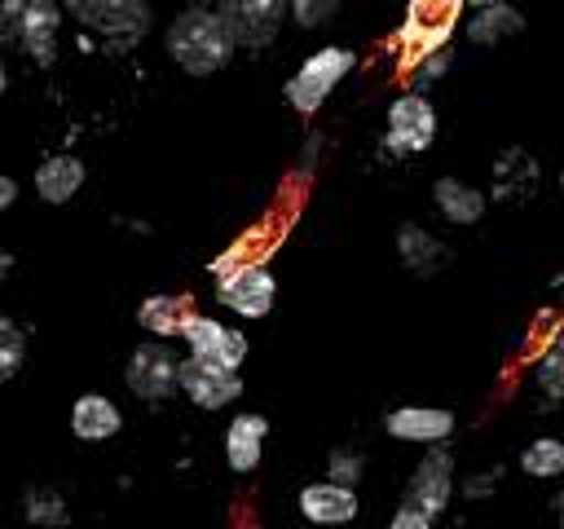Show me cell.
<instances>
[{
	"label": "cell",
	"instance_id": "obj_2",
	"mask_svg": "<svg viewBox=\"0 0 564 529\" xmlns=\"http://www.w3.org/2000/svg\"><path fill=\"white\" fill-rule=\"evenodd\" d=\"M352 48H339V44H330V48H317L313 57H304V66L286 79V101L300 110V115H313L326 97H330V88L352 71Z\"/></svg>",
	"mask_w": 564,
	"mask_h": 529
},
{
	"label": "cell",
	"instance_id": "obj_4",
	"mask_svg": "<svg viewBox=\"0 0 564 529\" xmlns=\"http://www.w3.org/2000/svg\"><path fill=\"white\" fill-rule=\"evenodd\" d=\"M123 379L141 401H163L172 388H181V361L172 357L167 344H141L132 348Z\"/></svg>",
	"mask_w": 564,
	"mask_h": 529
},
{
	"label": "cell",
	"instance_id": "obj_6",
	"mask_svg": "<svg viewBox=\"0 0 564 529\" xmlns=\"http://www.w3.org/2000/svg\"><path fill=\"white\" fill-rule=\"evenodd\" d=\"M181 388H185V397H189L194 406L220 410V406H229V401L242 392V379H238L234 366H220V361H207V357L189 353V357L181 361Z\"/></svg>",
	"mask_w": 564,
	"mask_h": 529
},
{
	"label": "cell",
	"instance_id": "obj_9",
	"mask_svg": "<svg viewBox=\"0 0 564 529\" xmlns=\"http://www.w3.org/2000/svg\"><path fill=\"white\" fill-rule=\"evenodd\" d=\"M216 9L229 22V31H234L238 44L260 48V44H269L278 35L282 13L291 9V0H216Z\"/></svg>",
	"mask_w": 564,
	"mask_h": 529
},
{
	"label": "cell",
	"instance_id": "obj_19",
	"mask_svg": "<svg viewBox=\"0 0 564 529\" xmlns=\"http://www.w3.org/2000/svg\"><path fill=\"white\" fill-rule=\"evenodd\" d=\"M397 251H401V264L414 269V273H432V269H441L449 260L445 247L427 229H419V225H401L397 229Z\"/></svg>",
	"mask_w": 564,
	"mask_h": 529
},
{
	"label": "cell",
	"instance_id": "obj_1",
	"mask_svg": "<svg viewBox=\"0 0 564 529\" xmlns=\"http://www.w3.org/2000/svg\"><path fill=\"white\" fill-rule=\"evenodd\" d=\"M238 40L229 31V22L220 18V9H185L172 26H167V53L181 71L189 75H212L234 57Z\"/></svg>",
	"mask_w": 564,
	"mask_h": 529
},
{
	"label": "cell",
	"instance_id": "obj_35",
	"mask_svg": "<svg viewBox=\"0 0 564 529\" xmlns=\"http://www.w3.org/2000/svg\"><path fill=\"white\" fill-rule=\"evenodd\" d=\"M560 282H564V273H560Z\"/></svg>",
	"mask_w": 564,
	"mask_h": 529
},
{
	"label": "cell",
	"instance_id": "obj_3",
	"mask_svg": "<svg viewBox=\"0 0 564 529\" xmlns=\"http://www.w3.org/2000/svg\"><path fill=\"white\" fill-rule=\"evenodd\" d=\"M467 0H410V13H405V26H401V44L405 53L423 57L432 48H441L458 22Z\"/></svg>",
	"mask_w": 564,
	"mask_h": 529
},
{
	"label": "cell",
	"instance_id": "obj_17",
	"mask_svg": "<svg viewBox=\"0 0 564 529\" xmlns=\"http://www.w3.org/2000/svg\"><path fill=\"white\" fill-rule=\"evenodd\" d=\"M119 423H123V419H119V406L106 401V397H97V392L79 397L75 410H70V432H75L79 441H106V436L119 432Z\"/></svg>",
	"mask_w": 564,
	"mask_h": 529
},
{
	"label": "cell",
	"instance_id": "obj_31",
	"mask_svg": "<svg viewBox=\"0 0 564 529\" xmlns=\"http://www.w3.org/2000/svg\"><path fill=\"white\" fill-rule=\"evenodd\" d=\"M4 84H9V75H4V62H0V93H4Z\"/></svg>",
	"mask_w": 564,
	"mask_h": 529
},
{
	"label": "cell",
	"instance_id": "obj_10",
	"mask_svg": "<svg viewBox=\"0 0 564 529\" xmlns=\"http://www.w3.org/2000/svg\"><path fill=\"white\" fill-rule=\"evenodd\" d=\"M436 137V110L423 93H405L388 110V145L392 150H427Z\"/></svg>",
	"mask_w": 564,
	"mask_h": 529
},
{
	"label": "cell",
	"instance_id": "obj_21",
	"mask_svg": "<svg viewBox=\"0 0 564 529\" xmlns=\"http://www.w3.org/2000/svg\"><path fill=\"white\" fill-rule=\"evenodd\" d=\"M137 322L145 331H154V335H176L181 322H185V304L176 295H150V300H141Z\"/></svg>",
	"mask_w": 564,
	"mask_h": 529
},
{
	"label": "cell",
	"instance_id": "obj_18",
	"mask_svg": "<svg viewBox=\"0 0 564 529\" xmlns=\"http://www.w3.org/2000/svg\"><path fill=\"white\" fill-rule=\"evenodd\" d=\"M432 198H436L441 216L454 220V225H471V220H480V212H485V194L471 190V185H463V181H454V176H441V181L432 185Z\"/></svg>",
	"mask_w": 564,
	"mask_h": 529
},
{
	"label": "cell",
	"instance_id": "obj_28",
	"mask_svg": "<svg viewBox=\"0 0 564 529\" xmlns=\"http://www.w3.org/2000/svg\"><path fill=\"white\" fill-rule=\"evenodd\" d=\"M445 66H449V48L441 44V48H432V53H423V57H419L414 79H419V84H432V79H441V75H445Z\"/></svg>",
	"mask_w": 564,
	"mask_h": 529
},
{
	"label": "cell",
	"instance_id": "obj_20",
	"mask_svg": "<svg viewBox=\"0 0 564 529\" xmlns=\"http://www.w3.org/2000/svg\"><path fill=\"white\" fill-rule=\"evenodd\" d=\"M516 31H524V18H520L507 0L476 9V18L467 22V35H471L476 44H498L502 35H516Z\"/></svg>",
	"mask_w": 564,
	"mask_h": 529
},
{
	"label": "cell",
	"instance_id": "obj_25",
	"mask_svg": "<svg viewBox=\"0 0 564 529\" xmlns=\"http://www.w3.org/2000/svg\"><path fill=\"white\" fill-rule=\"evenodd\" d=\"M22 511H26V520H35V525H66V503L57 498V494H48V489H31L26 494V503H22Z\"/></svg>",
	"mask_w": 564,
	"mask_h": 529
},
{
	"label": "cell",
	"instance_id": "obj_11",
	"mask_svg": "<svg viewBox=\"0 0 564 529\" xmlns=\"http://www.w3.org/2000/svg\"><path fill=\"white\" fill-rule=\"evenodd\" d=\"M181 335H185L189 353H198V357H207V361H220V366H234V370H238L242 357H247V335L220 326L216 317H185V322H181Z\"/></svg>",
	"mask_w": 564,
	"mask_h": 529
},
{
	"label": "cell",
	"instance_id": "obj_34",
	"mask_svg": "<svg viewBox=\"0 0 564 529\" xmlns=\"http://www.w3.org/2000/svg\"><path fill=\"white\" fill-rule=\"evenodd\" d=\"M555 511H560V520H564V494H560V503H555Z\"/></svg>",
	"mask_w": 564,
	"mask_h": 529
},
{
	"label": "cell",
	"instance_id": "obj_30",
	"mask_svg": "<svg viewBox=\"0 0 564 529\" xmlns=\"http://www.w3.org/2000/svg\"><path fill=\"white\" fill-rule=\"evenodd\" d=\"M13 198H18V185H13V176H0V212H4Z\"/></svg>",
	"mask_w": 564,
	"mask_h": 529
},
{
	"label": "cell",
	"instance_id": "obj_24",
	"mask_svg": "<svg viewBox=\"0 0 564 529\" xmlns=\"http://www.w3.org/2000/svg\"><path fill=\"white\" fill-rule=\"evenodd\" d=\"M22 357H26V339H22V331H18L9 317H0V384L13 379V375L22 370Z\"/></svg>",
	"mask_w": 564,
	"mask_h": 529
},
{
	"label": "cell",
	"instance_id": "obj_16",
	"mask_svg": "<svg viewBox=\"0 0 564 529\" xmlns=\"http://www.w3.org/2000/svg\"><path fill=\"white\" fill-rule=\"evenodd\" d=\"M84 185V163L75 154H53L35 168V194L44 203H66Z\"/></svg>",
	"mask_w": 564,
	"mask_h": 529
},
{
	"label": "cell",
	"instance_id": "obj_29",
	"mask_svg": "<svg viewBox=\"0 0 564 529\" xmlns=\"http://www.w3.org/2000/svg\"><path fill=\"white\" fill-rule=\"evenodd\" d=\"M427 525H432V520H427L423 511L405 507V503H401V507H397V516H392V529H427Z\"/></svg>",
	"mask_w": 564,
	"mask_h": 529
},
{
	"label": "cell",
	"instance_id": "obj_5",
	"mask_svg": "<svg viewBox=\"0 0 564 529\" xmlns=\"http://www.w3.org/2000/svg\"><path fill=\"white\" fill-rule=\"evenodd\" d=\"M66 9L84 26L119 40H137L150 26V0H66Z\"/></svg>",
	"mask_w": 564,
	"mask_h": 529
},
{
	"label": "cell",
	"instance_id": "obj_12",
	"mask_svg": "<svg viewBox=\"0 0 564 529\" xmlns=\"http://www.w3.org/2000/svg\"><path fill=\"white\" fill-rule=\"evenodd\" d=\"M57 0H26L22 9V22H18V44L40 62V66H53L57 57Z\"/></svg>",
	"mask_w": 564,
	"mask_h": 529
},
{
	"label": "cell",
	"instance_id": "obj_22",
	"mask_svg": "<svg viewBox=\"0 0 564 529\" xmlns=\"http://www.w3.org/2000/svg\"><path fill=\"white\" fill-rule=\"evenodd\" d=\"M538 384H542L546 397L564 401V326H560V335H555V339L542 348V357H538Z\"/></svg>",
	"mask_w": 564,
	"mask_h": 529
},
{
	"label": "cell",
	"instance_id": "obj_8",
	"mask_svg": "<svg viewBox=\"0 0 564 529\" xmlns=\"http://www.w3.org/2000/svg\"><path fill=\"white\" fill-rule=\"evenodd\" d=\"M449 494H454V458H449L445 450H427L423 463L414 467V476H410L401 503L414 507V511H423L427 520H436V516L445 511Z\"/></svg>",
	"mask_w": 564,
	"mask_h": 529
},
{
	"label": "cell",
	"instance_id": "obj_7",
	"mask_svg": "<svg viewBox=\"0 0 564 529\" xmlns=\"http://www.w3.org/2000/svg\"><path fill=\"white\" fill-rule=\"evenodd\" d=\"M220 304L242 313V317H264L273 309V295H278V282L264 264H238L229 273H220V287H216Z\"/></svg>",
	"mask_w": 564,
	"mask_h": 529
},
{
	"label": "cell",
	"instance_id": "obj_33",
	"mask_svg": "<svg viewBox=\"0 0 564 529\" xmlns=\"http://www.w3.org/2000/svg\"><path fill=\"white\" fill-rule=\"evenodd\" d=\"M4 269H9V256H4V251H0V278H4Z\"/></svg>",
	"mask_w": 564,
	"mask_h": 529
},
{
	"label": "cell",
	"instance_id": "obj_14",
	"mask_svg": "<svg viewBox=\"0 0 564 529\" xmlns=\"http://www.w3.org/2000/svg\"><path fill=\"white\" fill-rule=\"evenodd\" d=\"M383 428L397 441H445L449 428H454V414L449 410H432V406H405V410H392L383 419Z\"/></svg>",
	"mask_w": 564,
	"mask_h": 529
},
{
	"label": "cell",
	"instance_id": "obj_27",
	"mask_svg": "<svg viewBox=\"0 0 564 529\" xmlns=\"http://www.w3.org/2000/svg\"><path fill=\"white\" fill-rule=\"evenodd\" d=\"M357 476H361V454H352V450H335V454H330V481L357 485Z\"/></svg>",
	"mask_w": 564,
	"mask_h": 529
},
{
	"label": "cell",
	"instance_id": "obj_23",
	"mask_svg": "<svg viewBox=\"0 0 564 529\" xmlns=\"http://www.w3.org/2000/svg\"><path fill=\"white\" fill-rule=\"evenodd\" d=\"M520 467H524L529 476H560V472H564V441H551V436L533 441V445L520 454Z\"/></svg>",
	"mask_w": 564,
	"mask_h": 529
},
{
	"label": "cell",
	"instance_id": "obj_13",
	"mask_svg": "<svg viewBox=\"0 0 564 529\" xmlns=\"http://www.w3.org/2000/svg\"><path fill=\"white\" fill-rule=\"evenodd\" d=\"M300 511L313 525H344L357 516V494L344 481H322V485H304L300 489Z\"/></svg>",
	"mask_w": 564,
	"mask_h": 529
},
{
	"label": "cell",
	"instance_id": "obj_32",
	"mask_svg": "<svg viewBox=\"0 0 564 529\" xmlns=\"http://www.w3.org/2000/svg\"><path fill=\"white\" fill-rule=\"evenodd\" d=\"M467 4H476V9H485V4H498V0H467Z\"/></svg>",
	"mask_w": 564,
	"mask_h": 529
},
{
	"label": "cell",
	"instance_id": "obj_26",
	"mask_svg": "<svg viewBox=\"0 0 564 529\" xmlns=\"http://www.w3.org/2000/svg\"><path fill=\"white\" fill-rule=\"evenodd\" d=\"M335 9H339V0H291V13L300 26H322L335 18Z\"/></svg>",
	"mask_w": 564,
	"mask_h": 529
},
{
	"label": "cell",
	"instance_id": "obj_15",
	"mask_svg": "<svg viewBox=\"0 0 564 529\" xmlns=\"http://www.w3.org/2000/svg\"><path fill=\"white\" fill-rule=\"evenodd\" d=\"M264 432L269 423L260 414H238L225 432V458L234 472H251L260 463V450H264Z\"/></svg>",
	"mask_w": 564,
	"mask_h": 529
}]
</instances>
